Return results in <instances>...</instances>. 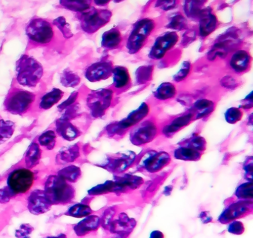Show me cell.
Returning a JSON list of instances; mask_svg holds the SVG:
<instances>
[{
    "instance_id": "cell-5",
    "label": "cell",
    "mask_w": 253,
    "mask_h": 238,
    "mask_svg": "<svg viewBox=\"0 0 253 238\" xmlns=\"http://www.w3.org/2000/svg\"><path fill=\"white\" fill-rule=\"evenodd\" d=\"M90 10L83 13L81 17V26L85 32L93 34L106 25L110 21L112 12L108 10H97L90 7Z\"/></svg>"
},
{
    "instance_id": "cell-36",
    "label": "cell",
    "mask_w": 253,
    "mask_h": 238,
    "mask_svg": "<svg viewBox=\"0 0 253 238\" xmlns=\"http://www.w3.org/2000/svg\"><path fill=\"white\" fill-rule=\"evenodd\" d=\"M205 2L204 1H186L184 5L185 13L189 17L200 18L203 10L201 7Z\"/></svg>"
},
{
    "instance_id": "cell-49",
    "label": "cell",
    "mask_w": 253,
    "mask_h": 238,
    "mask_svg": "<svg viewBox=\"0 0 253 238\" xmlns=\"http://www.w3.org/2000/svg\"><path fill=\"white\" fill-rule=\"evenodd\" d=\"M114 214H115V211L112 208H109L103 213L100 220H101L102 226L104 229H109V226L113 220Z\"/></svg>"
},
{
    "instance_id": "cell-15",
    "label": "cell",
    "mask_w": 253,
    "mask_h": 238,
    "mask_svg": "<svg viewBox=\"0 0 253 238\" xmlns=\"http://www.w3.org/2000/svg\"><path fill=\"white\" fill-rule=\"evenodd\" d=\"M253 207V203L250 201H240L229 205L223 211L219 217L220 223L226 224L234 221L236 219L244 217L250 212Z\"/></svg>"
},
{
    "instance_id": "cell-44",
    "label": "cell",
    "mask_w": 253,
    "mask_h": 238,
    "mask_svg": "<svg viewBox=\"0 0 253 238\" xmlns=\"http://www.w3.org/2000/svg\"><path fill=\"white\" fill-rule=\"evenodd\" d=\"M54 24L60 29V31H61L62 34L66 38H70L73 36V34L71 31L70 25L66 22V19L63 16H60V17L54 19Z\"/></svg>"
},
{
    "instance_id": "cell-58",
    "label": "cell",
    "mask_w": 253,
    "mask_h": 238,
    "mask_svg": "<svg viewBox=\"0 0 253 238\" xmlns=\"http://www.w3.org/2000/svg\"><path fill=\"white\" fill-rule=\"evenodd\" d=\"M109 2V1H95L96 4H99V5H101V4H107V3Z\"/></svg>"
},
{
    "instance_id": "cell-33",
    "label": "cell",
    "mask_w": 253,
    "mask_h": 238,
    "mask_svg": "<svg viewBox=\"0 0 253 238\" xmlns=\"http://www.w3.org/2000/svg\"><path fill=\"white\" fill-rule=\"evenodd\" d=\"M15 131V123L11 120L0 119V145L12 137Z\"/></svg>"
},
{
    "instance_id": "cell-25",
    "label": "cell",
    "mask_w": 253,
    "mask_h": 238,
    "mask_svg": "<svg viewBox=\"0 0 253 238\" xmlns=\"http://www.w3.org/2000/svg\"><path fill=\"white\" fill-rule=\"evenodd\" d=\"M122 40L121 32L116 28L106 31L102 37V46L106 49H115L119 46Z\"/></svg>"
},
{
    "instance_id": "cell-17",
    "label": "cell",
    "mask_w": 253,
    "mask_h": 238,
    "mask_svg": "<svg viewBox=\"0 0 253 238\" xmlns=\"http://www.w3.org/2000/svg\"><path fill=\"white\" fill-rule=\"evenodd\" d=\"M136 221L134 219L130 218L125 213L119 214L116 220H112L109 230L112 233L116 234L121 238L128 236L131 231L135 227Z\"/></svg>"
},
{
    "instance_id": "cell-32",
    "label": "cell",
    "mask_w": 253,
    "mask_h": 238,
    "mask_svg": "<svg viewBox=\"0 0 253 238\" xmlns=\"http://www.w3.org/2000/svg\"><path fill=\"white\" fill-rule=\"evenodd\" d=\"M57 175L69 182H76L81 177V170L79 167L75 166V165H69V166L60 170L57 173Z\"/></svg>"
},
{
    "instance_id": "cell-31",
    "label": "cell",
    "mask_w": 253,
    "mask_h": 238,
    "mask_svg": "<svg viewBox=\"0 0 253 238\" xmlns=\"http://www.w3.org/2000/svg\"><path fill=\"white\" fill-rule=\"evenodd\" d=\"M92 212V209L89 205L87 204L78 203L71 206L65 214L75 218H82L91 215Z\"/></svg>"
},
{
    "instance_id": "cell-22",
    "label": "cell",
    "mask_w": 253,
    "mask_h": 238,
    "mask_svg": "<svg viewBox=\"0 0 253 238\" xmlns=\"http://www.w3.org/2000/svg\"><path fill=\"white\" fill-rule=\"evenodd\" d=\"M250 62H251L250 55L246 51L239 50L234 54L229 64L234 71L239 73L246 71L250 66Z\"/></svg>"
},
{
    "instance_id": "cell-48",
    "label": "cell",
    "mask_w": 253,
    "mask_h": 238,
    "mask_svg": "<svg viewBox=\"0 0 253 238\" xmlns=\"http://www.w3.org/2000/svg\"><path fill=\"white\" fill-rule=\"evenodd\" d=\"M190 62L185 61L182 64L181 68L179 70L178 72L174 76V80L177 82L181 81L186 78V76L189 74V71H190Z\"/></svg>"
},
{
    "instance_id": "cell-55",
    "label": "cell",
    "mask_w": 253,
    "mask_h": 238,
    "mask_svg": "<svg viewBox=\"0 0 253 238\" xmlns=\"http://www.w3.org/2000/svg\"><path fill=\"white\" fill-rule=\"evenodd\" d=\"M149 238H164V235L160 231H154L151 233Z\"/></svg>"
},
{
    "instance_id": "cell-54",
    "label": "cell",
    "mask_w": 253,
    "mask_h": 238,
    "mask_svg": "<svg viewBox=\"0 0 253 238\" xmlns=\"http://www.w3.org/2000/svg\"><path fill=\"white\" fill-rule=\"evenodd\" d=\"M200 217H201L203 223H210V221L212 220V218H211V216L209 214L208 212H206V211H203V212L201 213V215H200Z\"/></svg>"
},
{
    "instance_id": "cell-11",
    "label": "cell",
    "mask_w": 253,
    "mask_h": 238,
    "mask_svg": "<svg viewBox=\"0 0 253 238\" xmlns=\"http://www.w3.org/2000/svg\"><path fill=\"white\" fill-rule=\"evenodd\" d=\"M149 111V106L146 103H143L137 110L130 113L126 119L118 122L116 125H110L108 127V132H111V133H114V132L117 133L120 131L125 130V129L134 126V124L143 120L147 116Z\"/></svg>"
},
{
    "instance_id": "cell-20",
    "label": "cell",
    "mask_w": 253,
    "mask_h": 238,
    "mask_svg": "<svg viewBox=\"0 0 253 238\" xmlns=\"http://www.w3.org/2000/svg\"><path fill=\"white\" fill-rule=\"evenodd\" d=\"M56 131L63 139L69 141H74L81 135V131L70 120L62 118L56 121Z\"/></svg>"
},
{
    "instance_id": "cell-24",
    "label": "cell",
    "mask_w": 253,
    "mask_h": 238,
    "mask_svg": "<svg viewBox=\"0 0 253 238\" xmlns=\"http://www.w3.org/2000/svg\"><path fill=\"white\" fill-rule=\"evenodd\" d=\"M80 156L79 146L75 144L70 147L63 148L57 155L56 161L58 164L70 163L75 162Z\"/></svg>"
},
{
    "instance_id": "cell-30",
    "label": "cell",
    "mask_w": 253,
    "mask_h": 238,
    "mask_svg": "<svg viewBox=\"0 0 253 238\" xmlns=\"http://www.w3.org/2000/svg\"><path fill=\"white\" fill-rule=\"evenodd\" d=\"M112 74H113L114 85L116 88L124 87L129 82V73L125 67H116L112 71Z\"/></svg>"
},
{
    "instance_id": "cell-6",
    "label": "cell",
    "mask_w": 253,
    "mask_h": 238,
    "mask_svg": "<svg viewBox=\"0 0 253 238\" xmlns=\"http://www.w3.org/2000/svg\"><path fill=\"white\" fill-rule=\"evenodd\" d=\"M35 99V95L32 92L15 89L7 97L4 107L11 114H23L27 111Z\"/></svg>"
},
{
    "instance_id": "cell-45",
    "label": "cell",
    "mask_w": 253,
    "mask_h": 238,
    "mask_svg": "<svg viewBox=\"0 0 253 238\" xmlns=\"http://www.w3.org/2000/svg\"><path fill=\"white\" fill-rule=\"evenodd\" d=\"M153 66H142L137 70L136 77L137 81L140 83H146L148 80H150L152 77Z\"/></svg>"
},
{
    "instance_id": "cell-37",
    "label": "cell",
    "mask_w": 253,
    "mask_h": 238,
    "mask_svg": "<svg viewBox=\"0 0 253 238\" xmlns=\"http://www.w3.org/2000/svg\"><path fill=\"white\" fill-rule=\"evenodd\" d=\"M80 81L79 76L69 69L64 70L60 76V82L66 87H75L79 84Z\"/></svg>"
},
{
    "instance_id": "cell-46",
    "label": "cell",
    "mask_w": 253,
    "mask_h": 238,
    "mask_svg": "<svg viewBox=\"0 0 253 238\" xmlns=\"http://www.w3.org/2000/svg\"><path fill=\"white\" fill-rule=\"evenodd\" d=\"M186 25H187V22H186V18L183 17L182 15L177 14L174 17L171 18V21L167 27L171 29L180 31V30L186 28Z\"/></svg>"
},
{
    "instance_id": "cell-8",
    "label": "cell",
    "mask_w": 253,
    "mask_h": 238,
    "mask_svg": "<svg viewBox=\"0 0 253 238\" xmlns=\"http://www.w3.org/2000/svg\"><path fill=\"white\" fill-rule=\"evenodd\" d=\"M113 92L110 89H101L93 91L87 98V106L92 116L100 117L109 108L112 102Z\"/></svg>"
},
{
    "instance_id": "cell-52",
    "label": "cell",
    "mask_w": 253,
    "mask_h": 238,
    "mask_svg": "<svg viewBox=\"0 0 253 238\" xmlns=\"http://www.w3.org/2000/svg\"><path fill=\"white\" fill-rule=\"evenodd\" d=\"M77 98H78V93H77V92H74V93L71 95V96L69 97L67 101H65V102H63V104L59 106V110H65V109L67 108V107H70V106L72 105L74 102L76 101Z\"/></svg>"
},
{
    "instance_id": "cell-53",
    "label": "cell",
    "mask_w": 253,
    "mask_h": 238,
    "mask_svg": "<svg viewBox=\"0 0 253 238\" xmlns=\"http://www.w3.org/2000/svg\"><path fill=\"white\" fill-rule=\"evenodd\" d=\"M158 7H161L163 10H169L175 7L176 1H160L157 2Z\"/></svg>"
},
{
    "instance_id": "cell-12",
    "label": "cell",
    "mask_w": 253,
    "mask_h": 238,
    "mask_svg": "<svg viewBox=\"0 0 253 238\" xmlns=\"http://www.w3.org/2000/svg\"><path fill=\"white\" fill-rule=\"evenodd\" d=\"M178 35L174 31L167 32L157 39L151 49L149 57L155 60L164 58L167 51L171 49L178 41Z\"/></svg>"
},
{
    "instance_id": "cell-43",
    "label": "cell",
    "mask_w": 253,
    "mask_h": 238,
    "mask_svg": "<svg viewBox=\"0 0 253 238\" xmlns=\"http://www.w3.org/2000/svg\"><path fill=\"white\" fill-rule=\"evenodd\" d=\"M186 147H191L194 150L201 152L206 149V141L203 137L195 136L189 138L187 141L184 143Z\"/></svg>"
},
{
    "instance_id": "cell-28",
    "label": "cell",
    "mask_w": 253,
    "mask_h": 238,
    "mask_svg": "<svg viewBox=\"0 0 253 238\" xmlns=\"http://www.w3.org/2000/svg\"><path fill=\"white\" fill-rule=\"evenodd\" d=\"M41 159V150L39 144L35 142L32 143L26 152V157H25L26 167L29 169L35 168L39 164Z\"/></svg>"
},
{
    "instance_id": "cell-40",
    "label": "cell",
    "mask_w": 253,
    "mask_h": 238,
    "mask_svg": "<svg viewBox=\"0 0 253 238\" xmlns=\"http://www.w3.org/2000/svg\"><path fill=\"white\" fill-rule=\"evenodd\" d=\"M60 4L65 8L69 9L74 11L84 12L90 7L89 1H61Z\"/></svg>"
},
{
    "instance_id": "cell-14",
    "label": "cell",
    "mask_w": 253,
    "mask_h": 238,
    "mask_svg": "<svg viewBox=\"0 0 253 238\" xmlns=\"http://www.w3.org/2000/svg\"><path fill=\"white\" fill-rule=\"evenodd\" d=\"M28 209L34 215L45 214L51 210V204L45 196L44 190L36 189L28 197Z\"/></svg>"
},
{
    "instance_id": "cell-1",
    "label": "cell",
    "mask_w": 253,
    "mask_h": 238,
    "mask_svg": "<svg viewBox=\"0 0 253 238\" xmlns=\"http://www.w3.org/2000/svg\"><path fill=\"white\" fill-rule=\"evenodd\" d=\"M48 202L53 205H66L75 197V189L58 175H51L45 182L44 188Z\"/></svg>"
},
{
    "instance_id": "cell-27",
    "label": "cell",
    "mask_w": 253,
    "mask_h": 238,
    "mask_svg": "<svg viewBox=\"0 0 253 238\" xmlns=\"http://www.w3.org/2000/svg\"><path fill=\"white\" fill-rule=\"evenodd\" d=\"M63 91L60 89L54 88L51 92L45 94L42 98H41V103H40V107L42 110H48L51 108L54 104L59 102V101L62 99L63 97Z\"/></svg>"
},
{
    "instance_id": "cell-47",
    "label": "cell",
    "mask_w": 253,
    "mask_h": 238,
    "mask_svg": "<svg viewBox=\"0 0 253 238\" xmlns=\"http://www.w3.org/2000/svg\"><path fill=\"white\" fill-rule=\"evenodd\" d=\"M35 228L29 223H23L16 230L15 237L17 238H31Z\"/></svg>"
},
{
    "instance_id": "cell-21",
    "label": "cell",
    "mask_w": 253,
    "mask_h": 238,
    "mask_svg": "<svg viewBox=\"0 0 253 238\" xmlns=\"http://www.w3.org/2000/svg\"><path fill=\"white\" fill-rule=\"evenodd\" d=\"M199 31L201 37H207L215 30L217 19L210 8L204 9L199 18Z\"/></svg>"
},
{
    "instance_id": "cell-10",
    "label": "cell",
    "mask_w": 253,
    "mask_h": 238,
    "mask_svg": "<svg viewBox=\"0 0 253 238\" xmlns=\"http://www.w3.org/2000/svg\"><path fill=\"white\" fill-rule=\"evenodd\" d=\"M171 158L166 152L149 151L142 157L140 166L150 173L158 172L169 163Z\"/></svg>"
},
{
    "instance_id": "cell-7",
    "label": "cell",
    "mask_w": 253,
    "mask_h": 238,
    "mask_svg": "<svg viewBox=\"0 0 253 238\" xmlns=\"http://www.w3.org/2000/svg\"><path fill=\"white\" fill-rule=\"evenodd\" d=\"M26 34L31 40L41 44L49 43L54 35L51 24L41 18L30 21L26 27Z\"/></svg>"
},
{
    "instance_id": "cell-13",
    "label": "cell",
    "mask_w": 253,
    "mask_h": 238,
    "mask_svg": "<svg viewBox=\"0 0 253 238\" xmlns=\"http://www.w3.org/2000/svg\"><path fill=\"white\" fill-rule=\"evenodd\" d=\"M157 133L158 128L153 122H143L131 132L130 140L134 145H142L152 141Z\"/></svg>"
},
{
    "instance_id": "cell-18",
    "label": "cell",
    "mask_w": 253,
    "mask_h": 238,
    "mask_svg": "<svg viewBox=\"0 0 253 238\" xmlns=\"http://www.w3.org/2000/svg\"><path fill=\"white\" fill-rule=\"evenodd\" d=\"M135 159V154L134 153H123L121 155H117V157L111 158L105 164L104 168H107L109 171L113 172L121 173L126 170Z\"/></svg>"
},
{
    "instance_id": "cell-38",
    "label": "cell",
    "mask_w": 253,
    "mask_h": 238,
    "mask_svg": "<svg viewBox=\"0 0 253 238\" xmlns=\"http://www.w3.org/2000/svg\"><path fill=\"white\" fill-rule=\"evenodd\" d=\"M56 138H57V135L54 131L47 130L39 137L38 141L41 146L45 147L47 150H51L55 146Z\"/></svg>"
},
{
    "instance_id": "cell-56",
    "label": "cell",
    "mask_w": 253,
    "mask_h": 238,
    "mask_svg": "<svg viewBox=\"0 0 253 238\" xmlns=\"http://www.w3.org/2000/svg\"><path fill=\"white\" fill-rule=\"evenodd\" d=\"M244 169H245L246 172L252 174V171H253V162H252V161L250 163H247V165H244Z\"/></svg>"
},
{
    "instance_id": "cell-59",
    "label": "cell",
    "mask_w": 253,
    "mask_h": 238,
    "mask_svg": "<svg viewBox=\"0 0 253 238\" xmlns=\"http://www.w3.org/2000/svg\"><path fill=\"white\" fill-rule=\"evenodd\" d=\"M0 179H1V177H0Z\"/></svg>"
},
{
    "instance_id": "cell-3",
    "label": "cell",
    "mask_w": 253,
    "mask_h": 238,
    "mask_svg": "<svg viewBox=\"0 0 253 238\" xmlns=\"http://www.w3.org/2000/svg\"><path fill=\"white\" fill-rule=\"evenodd\" d=\"M155 25V22L150 19H141L135 24L127 41L126 47L130 54L137 53L143 47Z\"/></svg>"
},
{
    "instance_id": "cell-57",
    "label": "cell",
    "mask_w": 253,
    "mask_h": 238,
    "mask_svg": "<svg viewBox=\"0 0 253 238\" xmlns=\"http://www.w3.org/2000/svg\"><path fill=\"white\" fill-rule=\"evenodd\" d=\"M68 238L67 235H65V234H60V235H56V236H48L45 237V238Z\"/></svg>"
},
{
    "instance_id": "cell-42",
    "label": "cell",
    "mask_w": 253,
    "mask_h": 238,
    "mask_svg": "<svg viewBox=\"0 0 253 238\" xmlns=\"http://www.w3.org/2000/svg\"><path fill=\"white\" fill-rule=\"evenodd\" d=\"M243 113L239 108L236 107H231L228 109L225 113V119L229 123H237L242 119Z\"/></svg>"
},
{
    "instance_id": "cell-39",
    "label": "cell",
    "mask_w": 253,
    "mask_h": 238,
    "mask_svg": "<svg viewBox=\"0 0 253 238\" xmlns=\"http://www.w3.org/2000/svg\"><path fill=\"white\" fill-rule=\"evenodd\" d=\"M253 183L249 181L240 185L237 189L235 194L238 199H243L244 201L251 200L253 196Z\"/></svg>"
},
{
    "instance_id": "cell-41",
    "label": "cell",
    "mask_w": 253,
    "mask_h": 238,
    "mask_svg": "<svg viewBox=\"0 0 253 238\" xmlns=\"http://www.w3.org/2000/svg\"><path fill=\"white\" fill-rule=\"evenodd\" d=\"M114 181H107L103 184H98L95 187H92L88 190V194L91 196H97V195L104 194L108 192H113Z\"/></svg>"
},
{
    "instance_id": "cell-16",
    "label": "cell",
    "mask_w": 253,
    "mask_h": 238,
    "mask_svg": "<svg viewBox=\"0 0 253 238\" xmlns=\"http://www.w3.org/2000/svg\"><path fill=\"white\" fill-rule=\"evenodd\" d=\"M113 68L111 62H96L90 65L85 71V77L91 82L100 81L109 78L112 74Z\"/></svg>"
},
{
    "instance_id": "cell-50",
    "label": "cell",
    "mask_w": 253,
    "mask_h": 238,
    "mask_svg": "<svg viewBox=\"0 0 253 238\" xmlns=\"http://www.w3.org/2000/svg\"><path fill=\"white\" fill-rule=\"evenodd\" d=\"M244 226L241 222L234 220L232 223H229L228 226V232L233 235H242L244 232Z\"/></svg>"
},
{
    "instance_id": "cell-4",
    "label": "cell",
    "mask_w": 253,
    "mask_h": 238,
    "mask_svg": "<svg viewBox=\"0 0 253 238\" xmlns=\"http://www.w3.org/2000/svg\"><path fill=\"white\" fill-rule=\"evenodd\" d=\"M35 181V174L27 168H17L10 173L7 186L15 195L23 194L30 190Z\"/></svg>"
},
{
    "instance_id": "cell-23",
    "label": "cell",
    "mask_w": 253,
    "mask_h": 238,
    "mask_svg": "<svg viewBox=\"0 0 253 238\" xmlns=\"http://www.w3.org/2000/svg\"><path fill=\"white\" fill-rule=\"evenodd\" d=\"M143 179L136 176L126 175L114 181L113 192L124 191L128 188L134 189L138 187Z\"/></svg>"
},
{
    "instance_id": "cell-29",
    "label": "cell",
    "mask_w": 253,
    "mask_h": 238,
    "mask_svg": "<svg viewBox=\"0 0 253 238\" xmlns=\"http://www.w3.org/2000/svg\"><path fill=\"white\" fill-rule=\"evenodd\" d=\"M174 156L180 160L197 161L201 158V153L191 147L183 146L174 150Z\"/></svg>"
},
{
    "instance_id": "cell-9",
    "label": "cell",
    "mask_w": 253,
    "mask_h": 238,
    "mask_svg": "<svg viewBox=\"0 0 253 238\" xmlns=\"http://www.w3.org/2000/svg\"><path fill=\"white\" fill-rule=\"evenodd\" d=\"M241 40L238 38L236 33L232 31H228L223 35L220 36L214 43L212 49L209 52V59L211 60L217 56L225 58L229 52L238 46Z\"/></svg>"
},
{
    "instance_id": "cell-35",
    "label": "cell",
    "mask_w": 253,
    "mask_h": 238,
    "mask_svg": "<svg viewBox=\"0 0 253 238\" xmlns=\"http://www.w3.org/2000/svg\"><path fill=\"white\" fill-rule=\"evenodd\" d=\"M175 94V86L171 83H162L154 92L155 98L159 100H167L173 98Z\"/></svg>"
},
{
    "instance_id": "cell-19",
    "label": "cell",
    "mask_w": 253,
    "mask_h": 238,
    "mask_svg": "<svg viewBox=\"0 0 253 238\" xmlns=\"http://www.w3.org/2000/svg\"><path fill=\"white\" fill-rule=\"evenodd\" d=\"M101 225L100 217L97 215H89L74 226V232L77 236L84 237L97 230Z\"/></svg>"
},
{
    "instance_id": "cell-34",
    "label": "cell",
    "mask_w": 253,
    "mask_h": 238,
    "mask_svg": "<svg viewBox=\"0 0 253 238\" xmlns=\"http://www.w3.org/2000/svg\"><path fill=\"white\" fill-rule=\"evenodd\" d=\"M214 103L210 100H198L194 105V108L197 111L196 119H201L210 114L214 110Z\"/></svg>"
},
{
    "instance_id": "cell-26",
    "label": "cell",
    "mask_w": 253,
    "mask_h": 238,
    "mask_svg": "<svg viewBox=\"0 0 253 238\" xmlns=\"http://www.w3.org/2000/svg\"><path fill=\"white\" fill-rule=\"evenodd\" d=\"M192 119H193L192 113L183 115V116L177 118L170 124L167 125L164 128V133H165L166 135H171V134L177 132L181 128L184 127L186 125L189 124Z\"/></svg>"
},
{
    "instance_id": "cell-2",
    "label": "cell",
    "mask_w": 253,
    "mask_h": 238,
    "mask_svg": "<svg viewBox=\"0 0 253 238\" xmlns=\"http://www.w3.org/2000/svg\"><path fill=\"white\" fill-rule=\"evenodd\" d=\"M43 75V68L41 62L28 55H23L16 65V78L19 84L27 87H35Z\"/></svg>"
},
{
    "instance_id": "cell-51",
    "label": "cell",
    "mask_w": 253,
    "mask_h": 238,
    "mask_svg": "<svg viewBox=\"0 0 253 238\" xmlns=\"http://www.w3.org/2000/svg\"><path fill=\"white\" fill-rule=\"evenodd\" d=\"M16 195L8 188V186L0 189V203L5 204L10 202Z\"/></svg>"
}]
</instances>
